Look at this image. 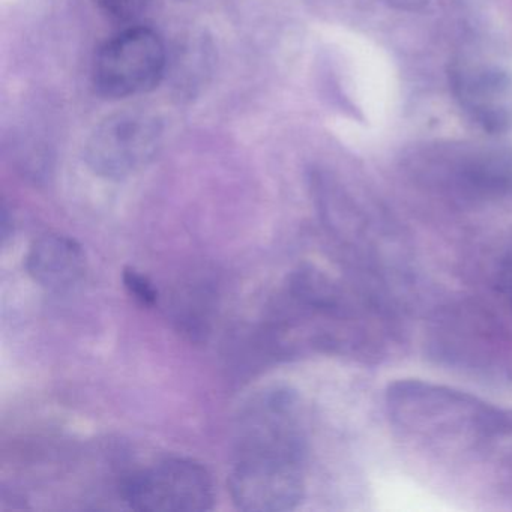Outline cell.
I'll list each match as a JSON object with an SVG mask.
<instances>
[{
	"label": "cell",
	"mask_w": 512,
	"mask_h": 512,
	"mask_svg": "<svg viewBox=\"0 0 512 512\" xmlns=\"http://www.w3.org/2000/svg\"><path fill=\"white\" fill-rule=\"evenodd\" d=\"M124 284L130 295L145 307H154L157 304L158 292L148 277L137 272L136 269H125Z\"/></svg>",
	"instance_id": "10"
},
{
	"label": "cell",
	"mask_w": 512,
	"mask_h": 512,
	"mask_svg": "<svg viewBox=\"0 0 512 512\" xmlns=\"http://www.w3.org/2000/svg\"><path fill=\"white\" fill-rule=\"evenodd\" d=\"M392 424L428 445L469 448L508 427L499 409L472 397L421 380H400L386 391Z\"/></svg>",
	"instance_id": "2"
},
{
	"label": "cell",
	"mask_w": 512,
	"mask_h": 512,
	"mask_svg": "<svg viewBox=\"0 0 512 512\" xmlns=\"http://www.w3.org/2000/svg\"><path fill=\"white\" fill-rule=\"evenodd\" d=\"M124 497L137 511L202 512L214 505V484L202 464L170 458L125 481Z\"/></svg>",
	"instance_id": "6"
},
{
	"label": "cell",
	"mask_w": 512,
	"mask_h": 512,
	"mask_svg": "<svg viewBox=\"0 0 512 512\" xmlns=\"http://www.w3.org/2000/svg\"><path fill=\"white\" fill-rule=\"evenodd\" d=\"M97 7L116 22H133L148 7L151 0H94Z\"/></svg>",
	"instance_id": "9"
},
{
	"label": "cell",
	"mask_w": 512,
	"mask_h": 512,
	"mask_svg": "<svg viewBox=\"0 0 512 512\" xmlns=\"http://www.w3.org/2000/svg\"><path fill=\"white\" fill-rule=\"evenodd\" d=\"M500 287H502V292L505 293L506 298L512 305V245L506 253L502 269H500Z\"/></svg>",
	"instance_id": "11"
},
{
	"label": "cell",
	"mask_w": 512,
	"mask_h": 512,
	"mask_svg": "<svg viewBox=\"0 0 512 512\" xmlns=\"http://www.w3.org/2000/svg\"><path fill=\"white\" fill-rule=\"evenodd\" d=\"M452 94L467 118L490 134L512 130V77L494 62L461 58L449 73Z\"/></svg>",
	"instance_id": "7"
},
{
	"label": "cell",
	"mask_w": 512,
	"mask_h": 512,
	"mask_svg": "<svg viewBox=\"0 0 512 512\" xmlns=\"http://www.w3.org/2000/svg\"><path fill=\"white\" fill-rule=\"evenodd\" d=\"M163 142V125L152 113L125 110L104 119L86 142L88 166L107 179H125L145 169Z\"/></svg>",
	"instance_id": "5"
},
{
	"label": "cell",
	"mask_w": 512,
	"mask_h": 512,
	"mask_svg": "<svg viewBox=\"0 0 512 512\" xmlns=\"http://www.w3.org/2000/svg\"><path fill=\"white\" fill-rule=\"evenodd\" d=\"M26 271L35 283L50 292H65L80 283L86 272V256L76 239L44 235L26 256Z\"/></svg>",
	"instance_id": "8"
},
{
	"label": "cell",
	"mask_w": 512,
	"mask_h": 512,
	"mask_svg": "<svg viewBox=\"0 0 512 512\" xmlns=\"http://www.w3.org/2000/svg\"><path fill=\"white\" fill-rule=\"evenodd\" d=\"M379 2L392 10L406 11V13L424 10L430 4V0H379Z\"/></svg>",
	"instance_id": "12"
},
{
	"label": "cell",
	"mask_w": 512,
	"mask_h": 512,
	"mask_svg": "<svg viewBox=\"0 0 512 512\" xmlns=\"http://www.w3.org/2000/svg\"><path fill=\"white\" fill-rule=\"evenodd\" d=\"M416 181L467 200H512V148L436 145L410 158Z\"/></svg>",
	"instance_id": "3"
},
{
	"label": "cell",
	"mask_w": 512,
	"mask_h": 512,
	"mask_svg": "<svg viewBox=\"0 0 512 512\" xmlns=\"http://www.w3.org/2000/svg\"><path fill=\"white\" fill-rule=\"evenodd\" d=\"M167 55L161 38L148 28H130L107 41L94 62V86L109 100L152 91L163 79Z\"/></svg>",
	"instance_id": "4"
},
{
	"label": "cell",
	"mask_w": 512,
	"mask_h": 512,
	"mask_svg": "<svg viewBox=\"0 0 512 512\" xmlns=\"http://www.w3.org/2000/svg\"><path fill=\"white\" fill-rule=\"evenodd\" d=\"M307 452L304 407L289 388L254 395L236 424L229 487L236 508L248 512L295 509L304 497Z\"/></svg>",
	"instance_id": "1"
}]
</instances>
